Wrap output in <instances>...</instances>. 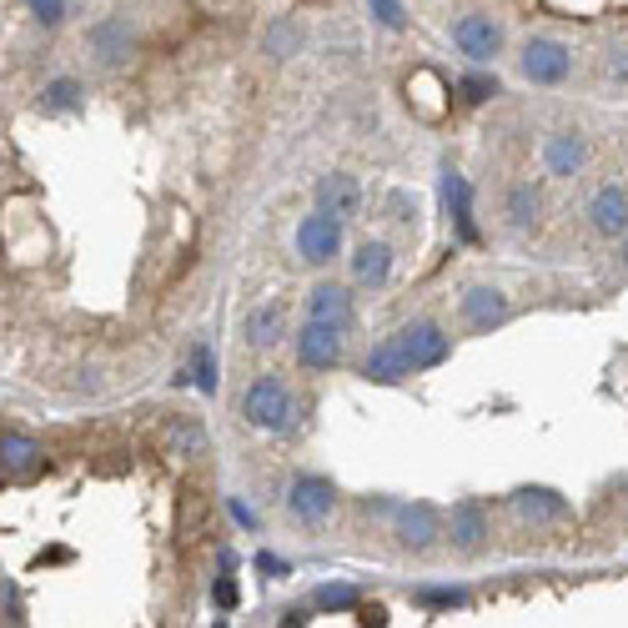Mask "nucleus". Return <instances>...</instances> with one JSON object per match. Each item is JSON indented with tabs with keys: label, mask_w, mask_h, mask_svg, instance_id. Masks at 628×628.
<instances>
[{
	"label": "nucleus",
	"mask_w": 628,
	"mask_h": 628,
	"mask_svg": "<svg viewBox=\"0 0 628 628\" xmlns=\"http://www.w3.org/2000/svg\"><path fill=\"white\" fill-rule=\"evenodd\" d=\"M297 412H302V402H297V392L287 388L282 378H251L247 392H241V418H247V428H257V433H277L287 437L297 428Z\"/></svg>",
	"instance_id": "nucleus-1"
},
{
	"label": "nucleus",
	"mask_w": 628,
	"mask_h": 628,
	"mask_svg": "<svg viewBox=\"0 0 628 628\" xmlns=\"http://www.w3.org/2000/svg\"><path fill=\"white\" fill-rule=\"evenodd\" d=\"M392 347L402 352V362H408L412 378H418V372L443 368V362L453 358V337H447L433 317H412V322H402L398 332H392Z\"/></svg>",
	"instance_id": "nucleus-2"
},
{
	"label": "nucleus",
	"mask_w": 628,
	"mask_h": 628,
	"mask_svg": "<svg viewBox=\"0 0 628 628\" xmlns=\"http://www.w3.org/2000/svg\"><path fill=\"white\" fill-rule=\"evenodd\" d=\"M518 71L528 86H564L574 76V45L558 35H528L518 45Z\"/></svg>",
	"instance_id": "nucleus-3"
},
{
	"label": "nucleus",
	"mask_w": 628,
	"mask_h": 628,
	"mask_svg": "<svg viewBox=\"0 0 628 628\" xmlns=\"http://www.w3.org/2000/svg\"><path fill=\"white\" fill-rule=\"evenodd\" d=\"M342 227H347L342 217H332V212L312 206V212L297 222V237H292V241H297V257H302L312 271H327L337 257H342V247H347V241H342Z\"/></svg>",
	"instance_id": "nucleus-4"
},
{
	"label": "nucleus",
	"mask_w": 628,
	"mask_h": 628,
	"mask_svg": "<svg viewBox=\"0 0 628 628\" xmlns=\"http://www.w3.org/2000/svg\"><path fill=\"white\" fill-rule=\"evenodd\" d=\"M447 35H453L457 55H463L467 65H493V61L503 55V45H508V31H503V21H493V16H483V11L457 16V21L447 25Z\"/></svg>",
	"instance_id": "nucleus-5"
},
{
	"label": "nucleus",
	"mask_w": 628,
	"mask_h": 628,
	"mask_svg": "<svg viewBox=\"0 0 628 628\" xmlns=\"http://www.w3.org/2000/svg\"><path fill=\"white\" fill-rule=\"evenodd\" d=\"M292 352L307 372H337L347 358V332L332 322H317V317H302V327L292 332Z\"/></svg>",
	"instance_id": "nucleus-6"
},
{
	"label": "nucleus",
	"mask_w": 628,
	"mask_h": 628,
	"mask_svg": "<svg viewBox=\"0 0 628 628\" xmlns=\"http://www.w3.org/2000/svg\"><path fill=\"white\" fill-rule=\"evenodd\" d=\"M287 513H292L297 523H307V528H317V523H327L337 513V503H342V493H337L332 477L322 473H297L292 483H287Z\"/></svg>",
	"instance_id": "nucleus-7"
},
{
	"label": "nucleus",
	"mask_w": 628,
	"mask_h": 628,
	"mask_svg": "<svg viewBox=\"0 0 628 628\" xmlns=\"http://www.w3.org/2000/svg\"><path fill=\"white\" fill-rule=\"evenodd\" d=\"M392 538L408 553H428V548H437V538H447V518L423 498L398 503L392 508Z\"/></svg>",
	"instance_id": "nucleus-8"
},
{
	"label": "nucleus",
	"mask_w": 628,
	"mask_h": 628,
	"mask_svg": "<svg viewBox=\"0 0 628 628\" xmlns=\"http://www.w3.org/2000/svg\"><path fill=\"white\" fill-rule=\"evenodd\" d=\"M443 206H447V222H453V237L463 247H477L483 241V227H477V196H473V182L457 172L453 162H443Z\"/></svg>",
	"instance_id": "nucleus-9"
},
{
	"label": "nucleus",
	"mask_w": 628,
	"mask_h": 628,
	"mask_svg": "<svg viewBox=\"0 0 628 628\" xmlns=\"http://www.w3.org/2000/svg\"><path fill=\"white\" fill-rule=\"evenodd\" d=\"M86 51L101 71H121V65L136 55V25H131L126 16H101L86 31Z\"/></svg>",
	"instance_id": "nucleus-10"
},
{
	"label": "nucleus",
	"mask_w": 628,
	"mask_h": 628,
	"mask_svg": "<svg viewBox=\"0 0 628 628\" xmlns=\"http://www.w3.org/2000/svg\"><path fill=\"white\" fill-rule=\"evenodd\" d=\"M457 317H463L467 332L487 337L493 327H503L513 317V302H508V292H503V287L477 282V287H467V292L457 297Z\"/></svg>",
	"instance_id": "nucleus-11"
},
{
	"label": "nucleus",
	"mask_w": 628,
	"mask_h": 628,
	"mask_svg": "<svg viewBox=\"0 0 628 628\" xmlns=\"http://www.w3.org/2000/svg\"><path fill=\"white\" fill-rule=\"evenodd\" d=\"M347 267H352V287H362V292H382V287L392 282V267H398V251H392V241L382 237H368L352 247V257H347Z\"/></svg>",
	"instance_id": "nucleus-12"
},
{
	"label": "nucleus",
	"mask_w": 628,
	"mask_h": 628,
	"mask_svg": "<svg viewBox=\"0 0 628 628\" xmlns=\"http://www.w3.org/2000/svg\"><path fill=\"white\" fill-rule=\"evenodd\" d=\"M302 307H307V317L332 322V327H342V332L358 327V297H352V287H347V282H332V277H322V282L307 292Z\"/></svg>",
	"instance_id": "nucleus-13"
},
{
	"label": "nucleus",
	"mask_w": 628,
	"mask_h": 628,
	"mask_svg": "<svg viewBox=\"0 0 628 628\" xmlns=\"http://www.w3.org/2000/svg\"><path fill=\"white\" fill-rule=\"evenodd\" d=\"M487 533H493V523H487V508L477 498H457L453 508H447V543H453L457 553H483Z\"/></svg>",
	"instance_id": "nucleus-14"
},
{
	"label": "nucleus",
	"mask_w": 628,
	"mask_h": 628,
	"mask_svg": "<svg viewBox=\"0 0 628 628\" xmlns=\"http://www.w3.org/2000/svg\"><path fill=\"white\" fill-rule=\"evenodd\" d=\"M588 227H594L598 237H608V241L628 237V186L608 182V186H598V192L588 196Z\"/></svg>",
	"instance_id": "nucleus-15"
},
{
	"label": "nucleus",
	"mask_w": 628,
	"mask_h": 628,
	"mask_svg": "<svg viewBox=\"0 0 628 628\" xmlns=\"http://www.w3.org/2000/svg\"><path fill=\"white\" fill-rule=\"evenodd\" d=\"M312 202L322 206V212H332V217L352 222V217L362 212V186H358V176H347V172H327V176H317Z\"/></svg>",
	"instance_id": "nucleus-16"
},
{
	"label": "nucleus",
	"mask_w": 628,
	"mask_h": 628,
	"mask_svg": "<svg viewBox=\"0 0 628 628\" xmlns=\"http://www.w3.org/2000/svg\"><path fill=\"white\" fill-rule=\"evenodd\" d=\"M543 166H548V176H578L588 166V136L584 131H553L543 142Z\"/></svg>",
	"instance_id": "nucleus-17"
},
{
	"label": "nucleus",
	"mask_w": 628,
	"mask_h": 628,
	"mask_svg": "<svg viewBox=\"0 0 628 628\" xmlns=\"http://www.w3.org/2000/svg\"><path fill=\"white\" fill-rule=\"evenodd\" d=\"M241 332H247V347H257V352H271V347L282 342V337H292L287 307H282V302H257V307L247 312V322H241Z\"/></svg>",
	"instance_id": "nucleus-18"
},
{
	"label": "nucleus",
	"mask_w": 628,
	"mask_h": 628,
	"mask_svg": "<svg viewBox=\"0 0 628 628\" xmlns=\"http://www.w3.org/2000/svg\"><path fill=\"white\" fill-rule=\"evenodd\" d=\"M513 508H518L528 523H564L568 518V498L558 493V487H543V483L513 487Z\"/></svg>",
	"instance_id": "nucleus-19"
},
{
	"label": "nucleus",
	"mask_w": 628,
	"mask_h": 628,
	"mask_svg": "<svg viewBox=\"0 0 628 628\" xmlns=\"http://www.w3.org/2000/svg\"><path fill=\"white\" fill-rule=\"evenodd\" d=\"M0 467H6L11 483H25L41 467V443L31 433H21V428H6V437H0Z\"/></svg>",
	"instance_id": "nucleus-20"
},
{
	"label": "nucleus",
	"mask_w": 628,
	"mask_h": 628,
	"mask_svg": "<svg viewBox=\"0 0 628 628\" xmlns=\"http://www.w3.org/2000/svg\"><path fill=\"white\" fill-rule=\"evenodd\" d=\"M503 217H508L513 231H533L543 217V186L538 182H513L503 192Z\"/></svg>",
	"instance_id": "nucleus-21"
},
{
	"label": "nucleus",
	"mask_w": 628,
	"mask_h": 628,
	"mask_svg": "<svg viewBox=\"0 0 628 628\" xmlns=\"http://www.w3.org/2000/svg\"><path fill=\"white\" fill-rule=\"evenodd\" d=\"M358 378H362V382H378V388H398V382H408L412 372H408L402 352L392 347V337H388V342H378L368 358L358 362Z\"/></svg>",
	"instance_id": "nucleus-22"
},
{
	"label": "nucleus",
	"mask_w": 628,
	"mask_h": 628,
	"mask_svg": "<svg viewBox=\"0 0 628 628\" xmlns=\"http://www.w3.org/2000/svg\"><path fill=\"white\" fill-rule=\"evenodd\" d=\"M81 106H86V86H81L76 76L45 81V91H41V111H45V116H76Z\"/></svg>",
	"instance_id": "nucleus-23"
},
{
	"label": "nucleus",
	"mask_w": 628,
	"mask_h": 628,
	"mask_svg": "<svg viewBox=\"0 0 628 628\" xmlns=\"http://www.w3.org/2000/svg\"><path fill=\"white\" fill-rule=\"evenodd\" d=\"M453 91H457V101H463V106H487V101L503 96V81H498V71L473 65V71H463V76H457Z\"/></svg>",
	"instance_id": "nucleus-24"
},
{
	"label": "nucleus",
	"mask_w": 628,
	"mask_h": 628,
	"mask_svg": "<svg viewBox=\"0 0 628 628\" xmlns=\"http://www.w3.org/2000/svg\"><path fill=\"white\" fill-rule=\"evenodd\" d=\"M186 372H192V388L202 392V398H217L222 368H217V352H212V342H196L192 347V362H186Z\"/></svg>",
	"instance_id": "nucleus-25"
},
{
	"label": "nucleus",
	"mask_w": 628,
	"mask_h": 628,
	"mask_svg": "<svg viewBox=\"0 0 628 628\" xmlns=\"http://www.w3.org/2000/svg\"><path fill=\"white\" fill-rule=\"evenodd\" d=\"M312 608H317V614H352V608H362V588H352V584H317Z\"/></svg>",
	"instance_id": "nucleus-26"
},
{
	"label": "nucleus",
	"mask_w": 628,
	"mask_h": 628,
	"mask_svg": "<svg viewBox=\"0 0 628 628\" xmlns=\"http://www.w3.org/2000/svg\"><path fill=\"white\" fill-rule=\"evenodd\" d=\"M412 608H428V614H453V608H467V588H412Z\"/></svg>",
	"instance_id": "nucleus-27"
},
{
	"label": "nucleus",
	"mask_w": 628,
	"mask_h": 628,
	"mask_svg": "<svg viewBox=\"0 0 628 628\" xmlns=\"http://www.w3.org/2000/svg\"><path fill=\"white\" fill-rule=\"evenodd\" d=\"M297 41H302V25H297L292 16H277V21L267 25V41H261V45H267L271 61H287V55L297 51Z\"/></svg>",
	"instance_id": "nucleus-28"
},
{
	"label": "nucleus",
	"mask_w": 628,
	"mask_h": 628,
	"mask_svg": "<svg viewBox=\"0 0 628 628\" xmlns=\"http://www.w3.org/2000/svg\"><path fill=\"white\" fill-rule=\"evenodd\" d=\"M362 6H368L372 25H382V31H392V35H402V31L412 25L408 0H362Z\"/></svg>",
	"instance_id": "nucleus-29"
},
{
	"label": "nucleus",
	"mask_w": 628,
	"mask_h": 628,
	"mask_svg": "<svg viewBox=\"0 0 628 628\" xmlns=\"http://www.w3.org/2000/svg\"><path fill=\"white\" fill-rule=\"evenodd\" d=\"M25 11H31V21L41 31H61L65 16H71V0H25Z\"/></svg>",
	"instance_id": "nucleus-30"
},
{
	"label": "nucleus",
	"mask_w": 628,
	"mask_h": 628,
	"mask_svg": "<svg viewBox=\"0 0 628 628\" xmlns=\"http://www.w3.org/2000/svg\"><path fill=\"white\" fill-rule=\"evenodd\" d=\"M0 618H6V624H16V628L25 624V594H21V584H16V578H6V584H0Z\"/></svg>",
	"instance_id": "nucleus-31"
},
{
	"label": "nucleus",
	"mask_w": 628,
	"mask_h": 628,
	"mask_svg": "<svg viewBox=\"0 0 628 628\" xmlns=\"http://www.w3.org/2000/svg\"><path fill=\"white\" fill-rule=\"evenodd\" d=\"M212 604H217L222 614H231V608H237V574L217 568V578H212Z\"/></svg>",
	"instance_id": "nucleus-32"
},
{
	"label": "nucleus",
	"mask_w": 628,
	"mask_h": 628,
	"mask_svg": "<svg viewBox=\"0 0 628 628\" xmlns=\"http://www.w3.org/2000/svg\"><path fill=\"white\" fill-rule=\"evenodd\" d=\"M388 212H392V222L412 227V222H418V196H408V192H388Z\"/></svg>",
	"instance_id": "nucleus-33"
},
{
	"label": "nucleus",
	"mask_w": 628,
	"mask_h": 628,
	"mask_svg": "<svg viewBox=\"0 0 628 628\" xmlns=\"http://www.w3.org/2000/svg\"><path fill=\"white\" fill-rule=\"evenodd\" d=\"M227 513L237 518V528L241 533H261V518H257V508H247L241 498H227Z\"/></svg>",
	"instance_id": "nucleus-34"
},
{
	"label": "nucleus",
	"mask_w": 628,
	"mask_h": 628,
	"mask_svg": "<svg viewBox=\"0 0 628 628\" xmlns=\"http://www.w3.org/2000/svg\"><path fill=\"white\" fill-rule=\"evenodd\" d=\"M251 564H257V574H267V578H287V574H292V564H287V558H277V553H257Z\"/></svg>",
	"instance_id": "nucleus-35"
},
{
	"label": "nucleus",
	"mask_w": 628,
	"mask_h": 628,
	"mask_svg": "<svg viewBox=\"0 0 628 628\" xmlns=\"http://www.w3.org/2000/svg\"><path fill=\"white\" fill-rule=\"evenodd\" d=\"M312 614H317L312 604H292V608H282V618H277V624H287V628H302V624H312Z\"/></svg>",
	"instance_id": "nucleus-36"
},
{
	"label": "nucleus",
	"mask_w": 628,
	"mask_h": 628,
	"mask_svg": "<svg viewBox=\"0 0 628 628\" xmlns=\"http://www.w3.org/2000/svg\"><path fill=\"white\" fill-rule=\"evenodd\" d=\"M217 568H227V574H237V553H231L227 543H222V548H217Z\"/></svg>",
	"instance_id": "nucleus-37"
},
{
	"label": "nucleus",
	"mask_w": 628,
	"mask_h": 628,
	"mask_svg": "<svg viewBox=\"0 0 628 628\" xmlns=\"http://www.w3.org/2000/svg\"><path fill=\"white\" fill-rule=\"evenodd\" d=\"M362 624H388V608H382V604H372V608H362Z\"/></svg>",
	"instance_id": "nucleus-38"
},
{
	"label": "nucleus",
	"mask_w": 628,
	"mask_h": 628,
	"mask_svg": "<svg viewBox=\"0 0 628 628\" xmlns=\"http://www.w3.org/2000/svg\"><path fill=\"white\" fill-rule=\"evenodd\" d=\"M618 267H624V277H628V237H618Z\"/></svg>",
	"instance_id": "nucleus-39"
}]
</instances>
